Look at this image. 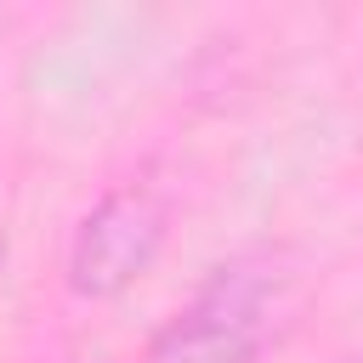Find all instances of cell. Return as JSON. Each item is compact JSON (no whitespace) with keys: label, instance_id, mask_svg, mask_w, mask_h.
I'll list each match as a JSON object with an SVG mask.
<instances>
[{"label":"cell","instance_id":"cell-1","mask_svg":"<svg viewBox=\"0 0 363 363\" xmlns=\"http://www.w3.org/2000/svg\"><path fill=\"white\" fill-rule=\"evenodd\" d=\"M272 323V267L261 255H233L176 306L153 335L147 363H250Z\"/></svg>","mask_w":363,"mask_h":363},{"label":"cell","instance_id":"cell-2","mask_svg":"<svg viewBox=\"0 0 363 363\" xmlns=\"http://www.w3.org/2000/svg\"><path fill=\"white\" fill-rule=\"evenodd\" d=\"M164 227L170 210L147 182H125L108 187L74 227L68 238V289L85 301H108L125 295L164 250Z\"/></svg>","mask_w":363,"mask_h":363},{"label":"cell","instance_id":"cell-3","mask_svg":"<svg viewBox=\"0 0 363 363\" xmlns=\"http://www.w3.org/2000/svg\"><path fill=\"white\" fill-rule=\"evenodd\" d=\"M0 267H6V238H0Z\"/></svg>","mask_w":363,"mask_h":363}]
</instances>
